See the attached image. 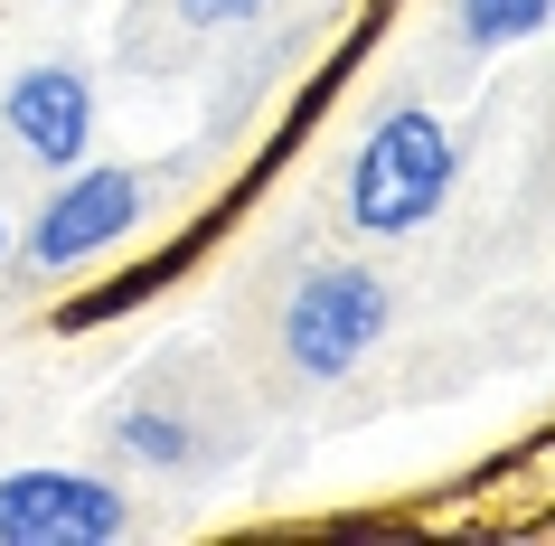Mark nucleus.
I'll list each match as a JSON object with an SVG mask.
<instances>
[{"instance_id": "1", "label": "nucleus", "mask_w": 555, "mask_h": 546, "mask_svg": "<svg viewBox=\"0 0 555 546\" xmlns=\"http://www.w3.org/2000/svg\"><path fill=\"white\" fill-rule=\"evenodd\" d=\"M442 199H452V132H442L434 104H396L349 161L358 236H414Z\"/></svg>"}, {"instance_id": "2", "label": "nucleus", "mask_w": 555, "mask_h": 546, "mask_svg": "<svg viewBox=\"0 0 555 546\" xmlns=\"http://www.w3.org/2000/svg\"><path fill=\"white\" fill-rule=\"evenodd\" d=\"M386 330V283L367 264H321L301 274L293 312H283V348H293L301 377H349Z\"/></svg>"}, {"instance_id": "3", "label": "nucleus", "mask_w": 555, "mask_h": 546, "mask_svg": "<svg viewBox=\"0 0 555 546\" xmlns=\"http://www.w3.org/2000/svg\"><path fill=\"white\" fill-rule=\"evenodd\" d=\"M132 537V499L86 471H10L0 481V546H114Z\"/></svg>"}, {"instance_id": "4", "label": "nucleus", "mask_w": 555, "mask_h": 546, "mask_svg": "<svg viewBox=\"0 0 555 546\" xmlns=\"http://www.w3.org/2000/svg\"><path fill=\"white\" fill-rule=\"evenodd\" d=\"M132 217H142V179L132 170H76L57 199H48L29 255L48 264V274H57V264H86V255H104L114 236H132Z\"/></svg>"}, {"instance_id": "5", "label": "nucleus", "mask_w": 555, "mask_h": 546, "mask_svg": "<svg viewBox=\"0 0 555 546\" xmlns=\"http://www.w3.org/2000/svg\"><path fill=\"white\" fill-rule=\"evenodd\" d=\"M10 132H20V151H38L48 170H76L86 161V132H94V94L76 66H29L20 86H10Z\"/></svg>"}, {"instance_id": "6", "label": "nucleus", "mask_w": 555, "mask_h": 546, "mask_svg": "<svg viewBox=\"0 0 555 546\" xmlns=\"http://www.w3.org/2000/svg\"><path fill=\"white\" fill-rule=\"evenodd\" d=\"M555 20V0H462V38L470 48H518Z\"/></svg>"}, {"instance_id": "7", "label": "nucleus", "mask_w": 555, "mask_h": 546, "mask_svg": "<svg viewBox=\"0 0 555 546\" xmlns=\"http://www.w3.org/2000/svg\"><path fill=\"white\" fill-rule=\"evenodd\" d=\"M179 274V255H160V264H142V274H114L104 292H86L76 312H66V330H94V320H114V312H132V302H151V292Z\"/></svg>"}, {"instance_id": "8", "label": "nucleus", "mask_w": 555, "mask_h": 546, "mask_svg": "<svg viewBox=\"0 0 555 546\" xmlns=\"http://www.w3.org/2000/svg\"><path fill=\"white\" fill-rule=\"evenodd\" d=\"M122 443H132V453L142 461H160V471H179V461L198 453V443H189V424H170V415H151V405H132V415H122Z\"/></svg>"}, {"instance_id": "9", "label": "nucleus", "mask_w": 555, "mask_h": 546, "mask_svg": "<svg viewBox=\"0 0 555 546\" xmlns=\"http://www.w3.org/2000/svg\"><path fill=\"white\" fill-rule=\"evenodd\" d=\"M179 10H189L198 29H235V20H255L263 0H179Z\"/></svg>"}, {"instance_id": "10", "label": "nucleus", "mask_w": 555, "mask_h": 546, "mask_svg": "<svg viewBox=\"0 0 555 546\" xmlns=\"http://www.w3.org/2000/svg\"><path fill=\"white\" fill-rule=\"evenodd\" d=\"M0 255H10V227H0Z\"/></svg>"}]
</instances>
